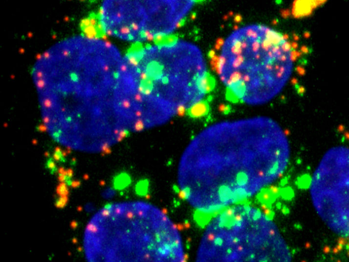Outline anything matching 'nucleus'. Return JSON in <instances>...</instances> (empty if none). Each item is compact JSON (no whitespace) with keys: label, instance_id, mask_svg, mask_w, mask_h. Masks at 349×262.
<instances>
[{"label":"nucleus","instance_id":"5","mask_svg":"<svg viewBox=\"0 0 349 262\" xmlns=\"http://www.w3.org/2000/svg\"><path fill=\"white\" fill-rule=\"evenodd\" d=\"M292 255L279 228L260 209L237 204L213 215L197 249L198 262H289Z\"/></svg>","mask_w":349,"mask_h":262},{"label":"nucleus","instance_id":"8","mask_svg":"<svg viewBox=\"0 0 349 262\" xmlns=\"http://www.w3.org/2000/svg\"><path fill=\"white\" fill-rule=\"evenodd\" d=\"M100 35L134 44L145 42V11L143 0H107L95 17Z\"/></svg>","mask_w":349,"mask_h":262},{"label":"nucleus","instance_id":"3","mask_svg":"<svg viewBox=\"0 0 349 262\" xmlns=\"http://www.w3.org/2000/svg\"><path fill=\"white\" fill-rule=\"evenodd\" d=\"M83 238L85 257L90 262H182L186 258L174 222L143 200L105 205L90 219Z\"/></svg>","mask_w":349,"mask_h":262},{"label":"nucleus","instance_id":"7","mask_svg":"<svg viewBox=\"0 0 349 262\" xmlns=\"http://www.w3.org/2000/svg\"><path fill=\"white\" fill-rule=\"evenodd\" d=\"M313 205L323 222L338 236L349 235V150L329 148L313 173L309 184Z\"/></svg>","mask_w":349,"mask_h":262},{"label":"nucleus","instance_id":"9","mask_svg":"<svg viewBox=\"0 0 349 262\" xmlns=\"http://www.w3.org/2000/svg\"><path fill=\"white\" fill-rule=\"evenodd\" d=\"M145 11V42L170 37L194 8L193 0H143Z\"/></svg>","mask_w":349,"mask_h":262},{"label":"nucleus","instance_id":"6","mask_svg":"<svg viewBox=\"0 0 349 262\" xmlns=\"http://www.w3.org/2000/svg\"><path fill=\"white\" fill-rule=\"evenodd\" d=\"M153 94L175 113L201 112L213 88L206 58L194 43L167 40L132 50Z\"/></svg>","mask_w":349,"mask_h":262},{"label":"nucleus","instance_id":"2","mask_svg":"<svg viewBox=\"0 0 349 262\" xmlns=\"http://www.w3.org/2000/svg\"><path fill=\"white\" fill-rule=\"evenodd\" d=\"M32 74L46 128L63 145L87 135L91 120L99 123L114 109V74L86 57L72 37L41 54Z\"/></svg>","mask_w":349,"mask_h":262},{"label":"nucleus","instance_id":"4","mask_svg":"<svg viewBox=\"0 0 349 262\" xmlns=\"http://www.w3.org/2000/svg\"><path fill=\"white\" fill-rule=\"evenodd\" d=\"M217 71L233 100L250 106L266 104L284 89L294 68L291 45L264 24L239 27L224 39Z\"/></svg>","mask_w":349,"mask_h":262},{"label":"nucleus","instance_id":"1","mask_svg":"<svg viewBox=\"0 0 349 262\" xmlns=\"http://www.w3.org/2000/svg\"><path fill=\"white\" fill-rule=\"evenodd\" d=\"M290 156L286 133L270 117L216 122L199 131L183 153L178 191L197 213L212 215L276 181Z\"/></svg>","mask_w":349,"mask_h":262}]
</instances>
